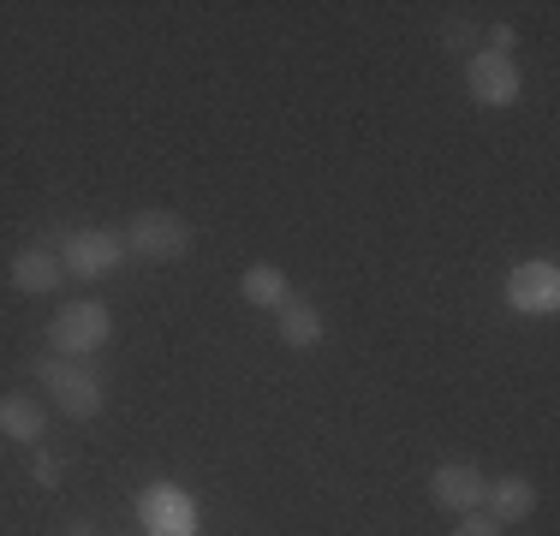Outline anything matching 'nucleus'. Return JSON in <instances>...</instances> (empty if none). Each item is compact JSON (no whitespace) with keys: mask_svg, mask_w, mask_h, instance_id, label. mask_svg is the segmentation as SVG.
Listing matches in <instances>:
<instances>
[{"mask_svg":"<svg viewBox=\"0 0 560 536\" xmlns=\"http://www.w3.org/2000/svg\"><path fill=\"white\" fill-rule=\"evenodd\" d=\"M31 375L55 394V411L60 418H72V423H90L102 411V375L84 364V358H60V352H36L31 358Z\"/></svg>","mask_w":560,"mask_h":536,"instance_id":"obj_1","label":"nucleus"},{"mask_svg":"<svg viewBox=\"0 0 560 536\" xmlns=\"http://www.w3.org/2000/svg\"><path fill=\"white\" fill-rule=\"evenodd\" d=\"M108 334H114V316H108V304H102V299H72V304H60V311H55V322H48V346H55L60 358L102 352Z\"/></svg>","mask_w":560,"mask_h":536,"instance_id":"obj_2","label":"nucleus"},{"mask_svg":"<svg viewBox=\"0 0 560 536\" xmlns=\"http://www.w3.org/2000/svg\"><path fill=\"white\" fill-rule=\"evenodd\" d=\"M119 238H126V250L143 263H179L185 250H191V221L173 214V209H138Z\"/></svg>","mask_w":560,"mask_h":536,"instance_id":"obj_3","label":"nucleus"},{"mask_svg":"<svg viewBox=\"0 0 560 536\" xmlns=\"http://www.w3.org/2000/svg\"><path fill=\"white\" fill-rule=\"evenodd\" d=\"M465 90H471L477 107H513L518 90H525V72H518L513 54L483 48V54H465Z\"/></svg>","mask_w":560,"mask_h":536,"instance_id":"obj_4","label":"nucleus"},{"mask_svg":"<svg viewBox=\"0 0 560 536\" xmlns=\"http://www.w3.org/2000/svg\"><path fill=\"white\" fill-rule=\"evenodd\" d=\"M119 257H126V238L108 233V226H72L60 238V268L78 280H96V275H114Z\"/></svg>","mask_w":560,"mask_h":536,"instance_id":"obj_5","label":"nucleus"},{"mask_svg":"<svg viewBox=\"0 0 560 536\" xmlns=\"http://www.w3.org/2000/svg\"><path fill=\"white\" fill-rule=\"evenodd\" d=\"M506 304L518 316H555L560 311V268L555 263H518L506 275Z\"/></svg>","mask_w":560,"mask_h":536,"instance_id":"obj_6","label":"nucleus"},{"mask_svg":"<svg viewBox=\"0 0 560 536\" xmlns=\"http://www.w3.org/2000/svg\"><path fill=\"white\" fill-rule=\"evenodd\" d=\"M138 518L150 525V536H197V506L185 501L173 482H150V489H143Z\"/></svg>","mask_w":560,"mask_h":536,"instance_id":"obj_7","label":"nucleus"},{"mask_svg":"<svg viewBox=\"0 0 560 536\" xmlns=\"http://www.w3.org/2000/svg\"><path fill=\"white\" fill-rule=\"evenodd\" d=\"M483 489H489V477L465 459H447L430 471V501L447 506V513H477V506H483Z\"/></svg>","mask_w":560,"mask_h":536,"instance_id":"obj_8","label":"nucleus"},{"mask_svg":"<svg viewBox=\"0 0 560 536\" xmlns=\"http://www.w3.org/2000/svg\"><path fill=\"white\" fill-rule=\"evenodd\" d=\"M483 513L495 518V525H518V518H530L537 513V482L530 477H501V482H489L483 489Z\"/></svg>","mask_w":560,"mask_h":536,"instance_id":"obj_9","label":"nucleus"},{"mask_svg":"<svg viewBox=\"0 0 560 536\" xmlns=\"http://www.w3.org/2000/svg\"><path fill=\"white\" fill-rule=\"evenodd\" d=\"M48 429V411L36 406L31 394H0V441H19V447H36Z\"/></svg>","mask_w":560,"mask_h":536,"instance_id":"obj_10","label":"nucleus"},{"mask_svg":"<svg viewBox=\"0 0 560 536\" xmlns=\"http://www.w3.org/2000/svg\"><path fill=\"white\" fill-rule=\"evenodd\" d=\"M275 316H280V346H292V352H316V346H323V311H316L311 299L292 292Z\"/></svg>","mask_w":560,"mask_h":536,"instance_id":"obj_11","label":"nucleus"},{"mask_svg":"<svg viewBox=\"0 0 560 536\" xmlns=\"http://www.w3.org/2000/svg\"><path fill=\"white\" fill-rule=\"evenodd\" d=\"M60 275H66L60 257H55V250H43V245H24L19 257H12V287L36 292V299H48V292L60 287Z\"/></svg>","mask_w":560,"mask_h":536,"instance_id":"obj_12","label":"nucleus"},{"mask_svg":"<svg viewBox=\"0 0 560 536\" xmlns=\"http://www.w3.org/2000/svg\"><path fill=\"white\" fill-rule=\"evenodd\" d=\"M238 299L257 304V311H280V304L292 299V287H287V275H280L275 263H250L245 275H238Z\"/></svg>","mask_w":560,"mask_h":536,"instance_id":"obj_13","label":"nucleus"},{"mask_svg":"<svg viewBox=\"0 0 560 536\" xmlns=\"http://www.w3.org/2000/svg\"><path fill=\"white\" fill-rule=\"evenodd\" d=\"M31 477L43 482V489H60V477H66V465L55 459V453H36L31 459Z\"/></svg>","mask_w":560,"mask_h":536,"instance_id":"obj_14","label":"nucleus"},{"mask_svg":"<svg viewBox=\"0 0 560 536\" xmlns=\"http://www.w3.org/2000/svg\"><path fill=\"white\" fill-rule=\"evenodd\" d=\"M453 536H501V525L489 513H459V525H453Z\"/></svg>","mask_w":560,"mask_h":536,"instance_id":"obj_15","label":"nucleus"},{"mask_svg":"<svg viewBox=\"0 0 560 536\" xmlns=\"http://www.w3.org/2000/svg\"><path fill=\"white\" fill-rule=\"evenodd\" d=\"M489 43H495V54H513L518 31H513V24H495V31H489Z\"/></svg>","mask_w":560,"mask_h":536,"instance_id":"obj_16","label":"nucleus"},{"mask_svg":"<svg viewBox=\"0 0 560 536\" xmlns=\"http://www.w3.org/2000/svg\"><path fill=\"white\" fill-rule=\"evenodd\" d=\"M66 536H102V531L90 525V518H72V525H66Z\"/></svg>","mask_w":560,"mask_h":536,"instance_id":"obj_17","label":"nucleus"}]
</instances>
